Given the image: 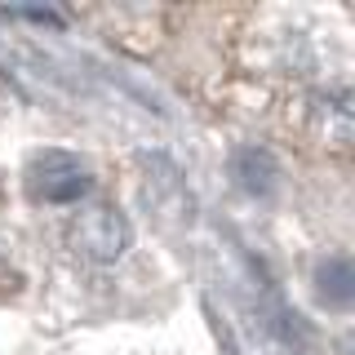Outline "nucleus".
Here are the masks:
<instances>
[{
    "instance_id": "obj_1",
    "label": "nucleus",
    "mask_w": 355,
    "mask_h": 355,
    "mask_svg": "<svg viewBox=\"0 0 355 355\" xmlns=\"http://www.w3.org/2000/svg\"><path fill=\"white\" fill-rule=\"evenodd\" d=\"M67 240H71L76 258H85L94 266H111V262L125 258L133 231H129V218L120 214L116 205H89V209H80V214L71 218Z\"/></svg>"
},
{
    "instance_id": "obj_2",
    "label": "nucleus",
    "mask_w": 355,
    "mask_h": 355,
    "mask_svg": "<svg viewBox=\"0 0 355 355\" xmlns=\"http://www.w3.org/2000/svg\"><path fill=\"white\" fill-rule=\"evenodd\" d=\"M94 191V173L71 151H40L27 164V196L40 205H80Z\"/></svg>"
},
{
    "instance_id": "obj_3",
    "label": "nucleus",
    "mask_w": 355,
    "mask_h": 355,
    "mask_svg": "<svg viewBox=\"0 0 355 355\" xmlns=\"http://www.w3.org/2000/svg\"><path fill=\"white\" fill-rule=\"evenodd\" d=\"M227 169H231V182H236L244 196H253V200L275 196V191H280V178H284L275 151L271 147H258V142L231 151V164H227Z\"/></svg>"
},
{
    "instance_id": "obj_4",
    "label": "nucleus",
    "mask_w": 355,
    "mask_h": 355,
    "mask_svg": "<svg viewBox=\"0 0 355 355\" xmlns=\"http://www.w3.org/2000/svg\"><path fill=\"white\" fill-rule=\"evenodd\" d=\"M315 297L324 311H347L351 306V258L333 253L315 266Z\"/></svg>"
},
{
    "instance_id": "obj_5",
    "label": "nucleus",
    "mask_w": 355,
    "mask_h": 355,
    "mask_svg": "<svg viewBox=\"0 0 355 355\" xmlns=\"http://www.w3.org/2000/svg\"><path fill=\"white\" fill-rule=\"evenodd\" d=\"M9 18H27V22H44V27H62L58 9H5Z\"/></svg>"
}]
</instances>
